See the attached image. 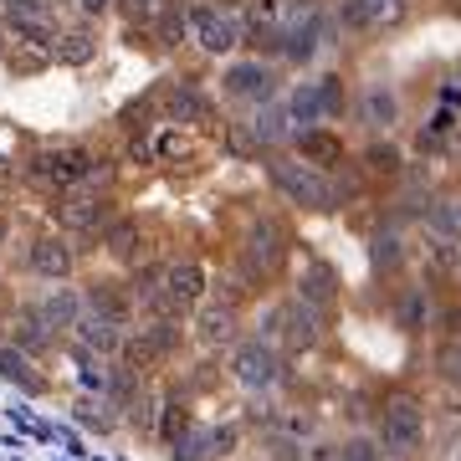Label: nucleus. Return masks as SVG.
I'll use <instances>...</instances> for the list:
<instances>
[{
	"label": "nucleus",
	"instance_id": "f257e3e1",
	"mask_svg": "<svg viewBox=\"0 0 461 461\" xmlns=\"http://www.w3.org/2000/svg\"><path fill=\"white\" fill-rule=\"evenodd\" d=\"M267 175H272V185H277L293 205H308V211H333V205H339L333 185L323 180L313 165H297V159H267Z\"/></svg>",
	"mask_w": 461,
	"mask_h": 461
},
{
	"label": "nucleus",
	"instance_id": "f03ea898",
	"mask_svg": "<svg viewBox=\"0 0 461 461\" xmlns=\"http://www.w3.org/2000/svg\"><path fill=\"white\" fill-rule=\"evenodd\" d=\"M379 451H390V456H415V446L426 441V415H420V405L415 400H390L384 411H379V430H375Z\"/></svg>",
	"mask_w": 461,
	"mask_h": 461
},
{
	"label": "nucleus",
	"instance_id": "7ed1b4c3",
	"mask_svg": "<svg viewBox=\"0 0 461 461\" xmlns=\"http://www.w3.org/2000/svg\"><path fill=\"white\" fill-rule=\"evenodd\" d=\"M230 375L241 379L247 390H272L282 375V354L272 339H247V344H236V359H230Z\"/></svg>",
	"mask_w": 461,
	"mask_h": 461
},
{
	"label": "nucleus",
	"instance_id": "20e7f679",
	"mask_svg": "<svg viewBox=\"0 0 461 461\" xmlns=\"http://www.w3.org/2000/svg\"><path fill=\"white\" fill-rule=\"evenodd\" d=\"M267 323H272V333H277L287 348H313L318 339H323V313H318L313 303H303V297L282 303Z\"/></svg>",
	"mask_w": 461,
	"mask_h": 461
},
{
	"label": "nucleus",
	"instance_id": "39448f33",
	"mask_svg": "<svg viewBox=\"0 0 461 461\" xmlns=\"http://www.w3.org/2000/svg\"><path fill=\"white\" fill-rule=\"evenodd\" d=\"M190 21H195V41L211 51V57H221V51H230L236 41H241V16H230V11L195 5V11H190Z\"/></svg>",
	"mask_w": 461,
	"mask_h": 461
},
{
	"label": "nucleus",
	"instance_id": "423d86ee",
	"mask_svg": "<svg viewBox=\"0 0 461 461\" xmlns=\"http://www.w3.org/2000/svg\"><path fill=\"white\" fill-rule=\"evenodd\" d=\"M221 83H226L230 98L267 103V98H272V67H262V62H230L226 72H221Z\"/></svg>",
	"mask_w": 461,
	"mask_h": 461
},
{
	"label": "nucleus",
	"instance_id": "0eeeda50",
	"mask_svg": "<svg viewBox=\"0 0 461 461\" xmlns=\"http://www.w3.org/2000/svg\"><path fill=\"white\" fill-rule=\"evenodd\" d=\"M72 339H77L87 354H98V359H108V354L123 348V333H118L113 318H98V313H87V308H83V318L72 323Z\"/></svg>",
	"mask_w": 461,
	"mask_h": 461
},
{
	"label": "nucleus",
	"instance_id": "6e6552de",
	"mask_svg": "<svg viewBox=\"0 0 461 461\" xmlns=\"http://www.w3.org/2000/svg\"><path fill=\"white\" fill-rule=\"evenodd\" d=\"M359 123L369 133H390L400 123V98L384 83H369L364 87V98H359Z\"/></svg>",
	"mask_w": 461,
	"mask_h": 461
},
{
	"label": "nucleus",
	"instance_id": "1a4fd4ad",
	"mask_svg": "<svg viewBox=\"0 0 461 461\" xmlns=\"http://www.w3.org/2000/svg\"><path fill=\"white\" fill-rule=\"evenodd\" d=\"M282 262V226L277 221H257L247 230V267L251 272H272Z\"/></svg>",
	"mask_w": 461,
	"mask_h": 461
},
{
	"label": "nucleus",
	"instance_id": "9d476101",
	"mask_svg": "<svg viewBox=\"0 0 461 461\" xmlns=\"http://www.w3.org/2000/svg\"><path fill=\"white\" fill-rule=\"evenodd\" d=\"M200 339L211 348H230L236 344V333H241V318H236V308L230 303H211V308H200Z\"/></svg>",
	"mask_w": 461,
	"mask_h": 461
},
{
	"label": "nucleus",
	"instance_id": "9b49d317",
	"mask_svg": "<svg viewBox=\"0 0 461 461\" xmlns=\"http://www.w3.org/2000/svg\"><path fill=\"white\" fill-rule=\"evenodd\" d=\"M159 293L175 297L180 308H190V303H200V293H205V272H200L195 262H175V267H165V282H159Z\"/></svg>",
	"mask_w": 461,
	"mask_h": 461
},
{
	"label": "nucleus",
	"instance_id": "f8f14e48",
	"mask_svg": "<svg viewBox=\"0 0 461 461\" xmlns=\"http://www.w3.org/2000/svg\"><path fill=\"white\" fill-rule=\"evenodd\" d=\"M297 297L303 303H313L318 313H329L333 303H339V277H333L329 262H313L308 272H303V282H297Z\"/></svg>",
	"mask_w": 461,
	"mask_h": 461
},
{
	"label": "nucleus",
	"instance_id": "ddd939ff",
	"mask_svg": "<svg viewBox=\"0 0 461 461\" xmlns=\"http://www.w3.org/2000/svg\"><path fill=\"white\" fill-rule=\"evenodd\" d=\"M32 267L41 272V277L62 282L67 272H72V247H67V241H57V236H41V241L32 247Z\"/></svg>",
	"mask_w": 461,
	"mask_h": 461
},
{
	"label": "nucleus",
	"instance_id": "4468645a",
	"mask_svg": "<svg viewBox=\"0 0 461 461\" xmlns=\"http://www.w3.org/2000/svg\"><path fill=\"white\" fill-rule=\"evenodd\" d=\"M297 149H303V165H344V139H333V133L323 129H308L297 133Z\"/></svg>",
	"mask_w": 461,
	"mask_h": 461
},
{
	"label": "nucleus",
	"instance_id": "2eb2a0df",
	"mask_svg": "<svg viewBox=\"0 0 461 461\" xmlns=\"http://www.w3.org/2000/svg\"><path fill=\"white\" fill-rule=\"evenodd\" d=\"M36 313L47 318V329H72V323L83 318V297L72 293V287H51L47 303H41Z\"/></svg>",
	"mask_w": 461,
	"mask_h": 461
},
{
	"label": "nucleus",
	"instance_id": "dca6fc26",
	"mask_svg": "<svg viewBox=\"0 0 461 461\" xmlns=\"http://www.w3.org/2000/svg\"><path fill=\"white\" fill-rule=\"evenodd\" d=\"M251 139L267 149H277V144H293L297 133H293V118H287V108H262L257 113V123H251Z\"/></svg>",
	"mask_w": 461,
	"mask_h": 461
},
{
	"label": "nucleus",
	"instance_id": "f3484780",
	"mask_svg": "<svg viewBox=\"0 0 461 461\" xmlns=\"http://www.w3.org/2000/svg\"><path fill=\"white\" fill-rule=\"evenodd\" d=\"M0 375L11 379V384H21V390H32V395H41V390H47V379L32 375V354H21V348L0 344Z\"/></svg>",
	"mask_w": 461,
	"mask_h": 461
},
{
	"label": "nucleus",
	"instance_id": "a211bd4d",
	"mask_svg": "<svg viewBox=\"0 0 461 461\" xmlns=\"http://www.w3.org/2000/svg\"><path fill=\"white\" fill-rule=\"evenodd\" d=\"M426 318H430V297H426V287H405V297H400V308H395L400 333H420V329H426Z\"/></svg>",
	"mask_w": 461,
	"mask_h": 461
},
{
	"label": "nucleus",
	"instance_id": "6ab92c4d",
	"mask_svg": "<svg viewBox=\"0 0 461 461\" xmlns=\"http://www.w3.org/2000/svg\"><path fill=\"white\" fill-rule=\"evenodd\" d=\"M11 339H16V348H21V354H41V348L51 344L47 318H41V313H21L16 323H11Z\"/></svg>",
	"mask_w": 461,
	"mask_h": 461
},
{
	"label": "nucleus",
	"instance_id": "aec40b11",
	"mask_svg": "<svg viewBox=\"0 0 461 461\" xmlns=\"http://www.w3.org/2000/svg\"><path fill=\"white\" fill-rule=\"evenodd\" d=\"M62 221L72 230H98L103 221H108V211H103V200H87V195H72L62 205Z\"/></svg>",
	"mask_w": 461,
	"mask_h": 461
},
{
	"label": "nucleus",
	"instance_id": "412c9836",
	"mask_svg": "<svg viewBox=\"0 0 461 461\" xmlns=\"http://www.w3.org/2000/svg\"><path fill=\"white\" fill-rule=\"evenodd\" d=\"M287 118H293V123H318V118H329L323 113V98H318V83H303L293 98H287Z\"/></svg>",
	"mask_w": 461,
	"mask_h": 461
},
{
	"label": "nucleus",
	"instance_id": "4be33fe9",
	"mask_svg": "<svg viewBox=\"0 0 461 461\" xmlns=\"http://www.w3.org/2000/svg\"><path fill=\"white\" fill-rule=\"evenodd\" d=\"M379 21V0H339V26L344 32H369Z\"/></svg>",
	"mask_w": 461,
	"mask_h": 461
},
{
	"label": "nucleus",
	"instance_id": "5701e85b",
	"mask_svg": "<svg viewBox=\"0 0 461 461\" xmlns=\"http://www.w3.org/2000/svg\"><path fill=\"white\" fill-rule=\"evenodd\" d=\"M364 165H369V175H400V169H405V154H400V149L384 139V144H369Z\"/></svg>",
	"mask_w": 461,
	"mask_h": 461
},
{
	"label": "nucleus",
	"instance_id": "b1692460",
	"mask_svg": "<svg viewBox=\"0 0 461 461\" xmlns=\"http://www.w3.org/2000/svg\"><path fill=\"white\" fill-rule=\"evenodd\" d=\"M426 257L436 272H456L461 267V241H446V236H430L426 241Z\"/></svg>",
	"mask_w": 461,
	"mask_h": 461
},
{
	"label": "nucleus",
	"instance_id": "393cba45",
	"mask_svg": "<svg viewBox=\"0 0 461 461\" xmlns=\"http://www.w3.org/2000/svg\"><path fill=\"white\" fill-rule=\"evenodd\" d=\"M426 211V226H430V236H446V241H461V221H456V211H446V205H420Z\"/></svg>",
	"mask_w": 461,
	"mask_h": 461
},
{
	"label": "nucleus",
	"instance_id": "a878e982",
	"mask_svg": "<svg viewBox=\"0 0 461 461\" xmlns=\"http://www.w3.org/2000/svg\"><path fill=\"white\" fill-rule=\"evenodd\" d=\"M436 375H441L446 384H456V390H461V333L441 348V354H436Z\"/></svg>",
	"mask_w": 461,
	"mask_h": 461
},
{
	"label": "nucleus",
	"instance_id": "bb28decb",
	"mask_svg": "<svg viewBox=\"0 0 461 461\" xmlns=\"http://www.w3.org/2000/svg\"><path fill=\"white\" fill-rule=\"evenodd\" d=\"M384 451H379L375 436H348L344 446H339V461H379Z\"/></svg>",
	"mask_w": 461,
	"mask_h": 461
},
{
	"label": "nucleus",
	"instance_id": "cd10ccee",
	"mask_svg": "<svg viewBox=\"0 0 461 461\" xmlns=\"http://www.w3.org/2000/svg\"><path fill=\"white\" fill-rule=\"evenodd\" d=\"M108 251H113V257H133V251H139V226H133V221H118V226L108 230Z\"/></svg>",
	"mask_w": 461,
	"mask_h": 461
},
{
	"label": "nucleus",
	"instance_id": "c85d7f7f",
	"mask_svg": "<svg viewBox=\"0 0 461 461\" xmlns=\"http://www.w3.org/2000/svg\"><path fill=\"white\" fill-rule=\"evenodd\" d=\"M57 57H62V62H87V57H93V36H83V32H72V36H62V47H57Z\"/></svg>",
	"mask_w": 461,
	"mask_h": 461
},
{
	"label": "nucleus",
	"instance_id": "c756f323",
	"mask_svg": "<svg viewBox=\"0 0 461 461\" xmlns=\"http://www.w3.org/2000/svg\"><path fill=\"white\" fill-rule=\"evenodd\" d=\"M400 247H405V241L390 230V236H375V251H369V257H375V267H400V257H405Z\"/></svg>",
	"mask_w": 461,
	"mask_h": 461
},
{
	"label": "nucleus",
	"instance_id": "7c9ffc66",
	"mask_svg": "<svg viewBox=\"0 0 461 461\" xmlns=\"http://www.w3.org/2000/svg\"><path fill=\"white\" fill-rule=\"evenodd\" d=\"M185 430H190V415H185L180 405H169V411H165V441H175V446H180V436H185Z\"/></svg>",
	"mask_w": 461,
	"mask_h": 461
},
{
	"label": "nucleus",
	"instance_id": "2f4dec72",
	"mask_svg": "<svg viewBox=\"0 0 461 461\" xmlns=\"http://www.w3.org/2000/svg\"><path fill=\"white\" fill-rule=\"evenodd\" d=\"M230 149H236V154H251V149H257V139H251L247 129H230Z\"/></svg>",
	"mask_w": 461,
	"mask_h": 461
},
{
	"label": "nucleus",
	"instance_id": "473e14b6",
	"mask_svg": "<svg viewBox=\"0 0 461 461\" xmlns=\"http://www.w3.org/2000/svg\"><path fill=\"white\" fill-rule=\"evenodd\" d=\"M87 11H108V0H83Z\"/></svg>",
	"mask_w": 461,
	"mask_h": 461
},
{
	"label": "nucleus",
	"instance_id": "72a5a7b5",
	"mask_svg": "<svg viewBox=\"0 0 461 461\" xmlns=\"http://www.w3.org/2000/svg\"><path fill=\"white\" fill-rule=\"evenodd\" d=\"M456 221H461V200H456Z\"/></svg>",
	"mask_w": 461,
	"mask_h": 461
}]
</instances>
